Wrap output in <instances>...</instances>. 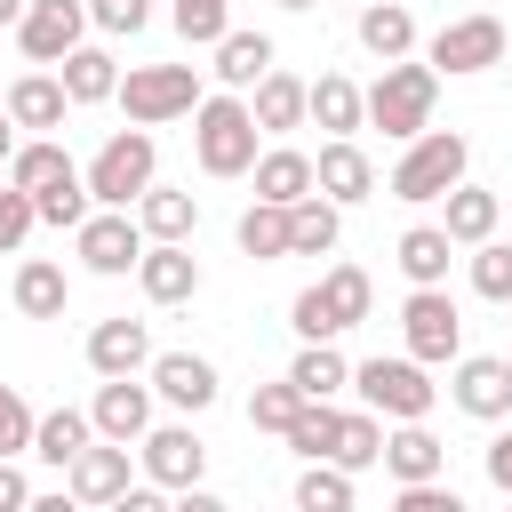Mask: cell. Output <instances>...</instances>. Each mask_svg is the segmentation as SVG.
I'll return each mask as SVG.
<instances>
[{"label": "cell", "mask_w": 512, "mask_h": 512, "mask_svg": "<svg viewBox=\"0 0 512 512\" xmlns=\"http://www.w3.org/2000/svg\"><path fill=\"white\" fill-rule=\"evenodd\" d=\"M432 96H440V72L432 64H384L376 88H368V128H384L392 144H416L432 128Z\"/></svg>", "instance_id": "6da1fadb"}, {"label": "cell", "mask_w": 512, "mask_h": 512, "mask_svg": "<svg viewBox=\"0 0 512 512\" xmlns=\"http://www.w3.org/2000/svg\"><path fill=\"white\" fill-rule=\"evenodd\" d=\"M256 112L240 104V96H200V112H192V152H200V168L208 176H248L256 168Z\"/></svg>", "instance_id": "7a4b0ae2"}, {"label": "cell", "mask_w": 512, "mask_h": 512, "mask_svg": "<svg viewBox=\"0 0 512 512\" xmlns=\"http://www.w3.org/2000/svg\"><path fill=\"white\" fill-rule=\"evenodd\" d=\"M464 168H472V144L456 136V128H424L408 152H400V168H392V200H448L456 184H464Z\"/></svg>", "instance_id": "3957f363"}, {"label": "cell", "mask_w": 512, "mask_h": 512, "mask_svg": "<svg viewBox=\"0 0 512 512\" xmlns=\"http://www.w3.org/2000/svg\"><path fill=\"white\" fill-rule=\"evenodd\" d=\"M152 168H160V144H152L144 128L104 136L96 160H88V192H96V208H136V200L152 192Z\"/></svg>", "instance_id": "277c9868"}, {"label": "cell", "mask_w": 512, "mask_h": 512, "mask_svg": "<svg viewBox=\"0 0 512 512\" xmlns=\"http://www.w3.org/2000/svg\"><path fill=\"white\" fill-rule=\"evenodd\" d=\"M120 112H128V128H160L176 112H200V72L192 64H136L120 80Z\"/></svg>", "instance_id": "5b68a950"}, {"label": "cell", "mask_w": 512, "mask_h": 512, "mask_svg": "<svg viewBox=\"0 0 512 512\" xmlns=\"http://www.w3.org/2000/svg\"><path fill=\"white\" fill-rule=\"evenodd\" d=\"M352 384H360V400L376 408V416H400V424H424L432 416V400H440V384L424 376V360H360L352 368Z\"/></svg>", "instance_id": "8992f818"}, {"label": "cell", "mask_w": 512, "mask_h": 512, "mask_svg": "<svg viewBox=\"0 0 512 512\" xmlns=\"http://www.w3.org/2000/svg\"><path fill=\"white\" fill-rule=\"evenodd\" d=\"M400 336H408V360H424V368L464 360V312H456V296H448V288H408Z\"/></svg>", "instance_id": "52a82bcc"}, {"label": "cell", "mask_w": 512, "mask_h": 512, "mask_svg": "<svg viewBox=\"0 0 512 512\" xmlns=\"http://www.w3.org/2000/svg\"><path fill=\"white\" fill-rule=\"evenodd\" d=\"M504 56H512V40H504L496 16H456V24H440L432 48H424L432 72H488V64H504Z\"/></svg>", "instance_id": "ba28073f"}, {"label": "cell", "mask_w": 512, "mask_h": 512, "mask_svg": "<svg viewBox=\"0 0 512 512\" xmlns=\"http://www.w3.org/2000/svg\"><path fill=\"white\" fill-rule=\"evenodd\" d=\"M72 240H80V264H88V272H104V280H120V272H136V264H144V224H136L128 208H96Z\"/></svg>", "instance_id": "9c48e42d"}, {"label": "cell", "mask_w": 512, "mask_h": 512, "mask_svg": "<svg viewBox=\"0 0 512 512\" xmlns=\"http://www.w3.org/2000/svg\"><path fill=\"white\" fill-rule=\"evenodd\" d=\"M136 456H144V480L152 488H200V472H208V440L192 424H152L136 440Z\"/></svg>", "instance_id": "30bf717a"}, {"label": "cell", "mask_w": 512, "mask_h": 512, "mask_svg": "<svg viewBox=\"0 0 512 512\" xmlns=\"http://www.w3.org/2000/svg\"><path fill=\"white\" fill-rule=\"evenodd\" d=\"M80 32H88V0H32L24 24H16V40H24L32 64H64L80 48Z\"/></svg>", "instance_id": "8fae6325"}, {"label": "cell", "mask_w": 512, "mask_h": 512, "mask_svg": "<svg viewBox=\"0 0 512 512\" xmlns=\"http://www.w3.org/2000/svg\"><path fill=\"white\" fill-rule=\"evenodd\" d=\"M448 400H456L464 416H480V424H504V416H512V360H496V352H472V360H456V384H448Z\"/></svg>", "instance_id": "7c38bea8"}, {"label": "cell", "mask_w": 512, "mask_h": 512, "mask_svg": "<svg viewBox=\"0 0 512 512\" xmlns=\"http://www.w3.org/2000/svg\"><path fill=\"white\" fill-rule=\"evenodd\" d=\"M312 192H320V200H336V208H360V200L376 192L368 152H360L352 136H328V144H320V160H312Z\"/></svg>", "instance_id": "4fadbf2b"}, {"label": "cell", "mask_w": 512, "mask_h": 512, "mask_svg": "<svg viewBox=\"0 0 512 512\" xmlns=\"http://www.w3.org/2000/svg\"><path fill=\"white\" fill-rule=\"evenodd\" d=\"M88 416H96V440H120V448H128V440L152 432V384H136V376H104Z\"/></svg>", "instance_id": "5bb4252c"}, {"label": "cell", "mask_w": 512, "mask_h": 512, "mask_svg": "<svg viewBox=\"0 0 512 512\" xmlns=\"http://www.w3.org/2000/svg\"><path fill=\"white\" fill-rule=\"evenodd\" d=\"M152 360H160V352H152V328H144V320L120 312V320H96V328H88V368H96V376H136V368H152Z\"/></svg>", "instance_id": "9a60e30c"}, {"label": "cell", "mask_w": 512, "mask_h": 512, "mask_svg": "<svg viewBox=\"0 0 512 512\" xmlns=\"http://www.w3.org/2000/svg\"><path fill=\"white\" fill-rule=\"evenodd\" d=\"M136 288H144L152 304H192V296H200V264H192V248H184V240H152L144 264H136Z\"/></svg>", "instance_id": "2e32d148"}, {"label": "cell", "mask_w": 512, "mask_h": 512, "mask_svg": "<svg viewBox=\"0 0 512 512\" xmlns=\"http://www.w3.org/2000/svg\"><path fill=\"white\" fill-rule=\"evenodd\" d=\"M248 112H256V128L264 136H288V128H304L312 120V80H296V72H264L256 80V96H248Z\"/></svg>", "instance_id": "e0dca14e"}, {"label": "cell", "mask_w": 512, "mask_h": 512, "mask_svg": "<svg viewBox=\"0 0 512 512\" xmlns=\"http://www.w3.org/2000/svg\"><path fill=\"white\" fill-rule=\"evenodd\" d=\"M64 488H72L80 504H112L120 488H136V480H128V448H120V440H88V448L72 456Z\"/></svg>", "instance_id": "ac0fdd59"}, {"label": "cell", "mask_w": 512, "mask_h": 512, "mask_svg": "<svg viewBox=\"0 0 512 512\" xmlns=\"http://www.w3.org/2000/svg\"><path fill=\"white\" fill-rule=\"evenodd\" d=\"M440 208H448V216H440V232H448L456 248H480V240H496V224H504V200H496L488 184H456Z\"/></svg>", "instance_id": "d6986e66"}, {"label": "cell", "mask_w": 512, "mask_h": 512, "mask_svg": "<svg viewBox=\"0 0 512 512\" xmlns=\"http://www.w3.org/2000/svg\"><path fill=\"white\" fill-rule=\"evenodd\" d=\"M152 392H160L168 408H192V416H200V408L216 400V368H208L200 352H160V360H152Z\"/></svg>", "instance_id": "ffe728a7"}, {"label": "cell", "mask_w": 512, "mask_h": 512, "mask_svg": "<svg viewBox=\"0 0 512 512\" xmlns=\"http://www.w3.org/2000/svg\"><path fill=\"white\" fill-rule=\"evenodd\" d=\"M256 200H272V208H296V200H312V152H288V144H272V152H256Z\"/></svg>", "instance_id": "44dd1931"}, {"label": "cell", "mask_w": 512, "mask_h": 512, "mask_svg": "<svg viewBox=\"0 0 512 512\" xmlns=\"http://www.w3.org/2000/svg\"><path fill=\"white\" fill-rule=\"evenodd\" d=\"M96 440V416L88 408H48L40 424H32V456L40 464H56V472H72V456Z\"/></svg>", "instance_id": "7402d4cb"}, {"label": "cell", "mask_w": 512, "mask_h": 512, "mask_svg": "<svg viewBox=\"0 0 512 512\" xmlns=\"http://www.w3.org/2000/svg\"><path fill=\"white\" fill-rule=\"evenodd\" d=\"M360 48H368L376 64H400V56L416 48V16H408L400 0H368V8H360Z\"/></svg>", "instance_id": "603a6c76"}, {"label": "cell", "mask_w": 512, "mask_h": 512, "mask_svg": "<svg viewBox=\"0 0 512 512\" xmlns=\"http://www.w3.org/2000/svg\"><path fill=\"white\" fill-rule=\"evenodd\" d=\"M64 112H72V96H64L56 72H24V80L8 88V120H16V128H64Z\"/></svg>", "instance_id": "cb8c5ba5"}, {"label": "cell", "mask_w": 512, "mask_h": 512, "mask_svg": "<svg viewBox=\"0 0 512 512\" xmlns=\"http://www.w3.org/2000/svg\"><path fill=\"white\" fill-rule=\"evenodd\" d=\"M64 304H72L64 264H48V256L16 264V312H24V320H64Z\"/></svg>", "instance_id": "d4e9b609"}, {"label": "cell", "mask_w": 512, "mask_h": 512, "mask_svg": "<svg viewBox=\"0 0 512 512\" xmlns=\"http://www.w3.org/2000/svg\"><path fill=\"white\" fill-rule=\"evenodd\" d=\"M56 80H64V96H72V104H104V96H120V64H112L104 48H88V40L56 64Z\"/></svg>", "instance_id": "484cf974"}, {"label": "cell", "mask_w": 512, "mask_h": 512, "mask_svg": "<svg viewBox=\"0 0 512 512\" xmlns=\"http://www.w3.org/2000/svg\"><path fill=\"white\" fill-rule=\"evenodd\" d=\"M136 224H144V240H192L200 200H192V192H176V184H152V192L136 200Z\"/></svg>", "instance_id": "4316f807"}, {"label": "cell", "mask_w": 512, "mask_h": 512, "mask_svg": "<svg viewBox=\"0 0 512 512\" xmlns=\"http://www.w3.org/2000/svg\"><path fill=\"white\" fill-rule=\"evenodd\" d=\"M448 256H456V240H448L440 224H408V232H400V272H408L416 288H448Z\"/></svg>", "instance_id": "83f0119b"}, {"label": "cell", "mask_w": 512, "mask_h": 512, "mask_svg": "<svg viewBox=\"0 0 512 512\" xmlns=\"http://www.w3.org/2000/svg\"><path fill=\"white\" fill-rule=\"evenodd\" d=\"M384 464H392V480L408 488V480H440V472H448V448H440L424 424H400V432L384 440Z\"/></svg>", "instance_id": "f1b7e54d"}, {"label": "cell", "mask_w": 512, "mask_h": 512, "mask_svg": "<svg viewBox=\"0 0 512 512\" xmlns=\"http://www.w3.org/2000/svg\"><path fill=\"white\" fill-rule=\"evenodd\" d=\"M208 72H216L224 88H256V80L272 72V40H264V32H224V40H216V64H208Z\"/></svg>", "instance_id": "f546056e"}, {"label": "cell", "mask_w": 512, "mask_h": 512, "mask_svg": "<svg viewBox=\"0 0 512 512\" xmlns=\"http://www.w3.org/2000/svg\"><path fill=\"white\" fill-rule=\"evenodd\" d=\"M312 120H320L328 136H352V128L368 120V88H352L344 72H320V80H312Z\"/></svg>", "instance_id": "4dcf8cb0"}, {"label": "cell", "mask_w": 512, "mask_h": 512, "mask_svg": "<svg viewBox=\"0 0 512 512\" xmlns=\"http://www.w3.org/2000/svg\"><path fill=\"white\" fill-rule=\"evenodd\" d=\"M288 384H296L304 400H336V392L352 384V360H344L336 344H304V352L288 360Z\"/></svg>", "instance_id": "1f68e13d"}, {"label": "cell", "mask_w": 512, "mask_h": 512, "mask_svg": "<svg viewBox=\"0 0 512 512\" xmlns=\"http://www.w3.org/2000/svg\"><path fill=\"white\" fill-rule=\"evenodd\" d=\"M336 232H344V208H336V200H320V192H312V200H296V208H288V248H296V256H328V248H336Z\"/></svg>", "instance_id": "d6a6232c"}, {"label": "cell", "mask_w": 512, "mask_h": 512, "mask_svg": "<svg viewBox=\"0 0 512 512\" xmlns=\"http://www.w3.org/2000/svg\"><path fill=\"white\" fill-rule=\"evenodd\" d=\"M328 464H344V472L384 464V416H376V408H344V424H336V456H328Z\"/></svg>", "instance_id": "836d02e7"}, {"label": "cell", "mask_w": 512, "mask_h": 512, "mask_svg": "<svg viewBox=\"0 0 512 512\" xmlns=\"http://www.w3.org/2000/svg\"><path fill=\"white\" fill-rule=\"evenodd\" d=\"M32 208H40V224H56V232H80V224L96 216V192H88V176L72 168V176H56L48 192H32Z\"/></svg>", "instance_id": "e575fe53"}, {"label": "cell", "mask_w": 512, "mask_h": 512, "mask_svg": "<svg viewBox=\"0 0 512 512\" xmlns=\"http://www.w3.org/2000/svg\"><path fill=\"white\" fill-rule=\"evenodd\" d=\"M336 424H344V408H328V400H304V408H296V424H288L280 440H288L304 464H328V456H336Z\"/></svg>", "instance_id": "d590c367"}, {"label": "cell", "mask_w": 512, "mask_h": 512, "mask_svg": "<svg viewBox=\"0 0 512 512\" xmlns=\"http://www.w3.org/2000/svg\"><path fill=\"white\" fill-rule=\"evenodd\" d=\"M240 256H256V264H280V256H296V248H288V208L256 200V208L240 216Z\"/></svg>", "instance_id": "8d00e7d4"}, {"label": "cell", "mask_w": 512, "mask_h": 512, "mask_svg": "<svg viewBox=\"0 0 512 512\" xmlns=\"http://www.w3.org/2000/svg\"><path fill=\"white\" fill-rule=\"evenodd\" d=\"M56 176H72V160H64V144H48V136H32V144H16V160H8V184H16V192H48Z\"/></svg>", "instance_id": "74e56055"}, {"label": "cell", "mask_w": 512, "mask_h": 512, "mask_svg": "<svg viewBox=\"0 0 512 512\" xmlns=\"http://www.w3.org/2000/svg\"><path fill=\"white\" fill-rule=\"evenodd\" d=\"M312 288L328 296V312H336L344 328H360V320H368V304H376V288H368V272H360V264H336V272H320Z\"/></svg>", "instance_id": "f35d334b"}, {"label": "cell", "mask_w": 512, "mask_h": 512, "mask_svg": "<svg viewBox=\"0 0 512 512\" xmlns=\"http://www.w3.org/2000/svg\"><path fill=\"white\" fill-rule=\"evenodd\" d=\"M296 512H352V472H344V464H304Z\"/></svg>", "instance_id": "ab89813d"}, {"label": "cell", "mask_w": 512, "mask_h": 512, "mask_svg": "<svg viewBox=\"0 0 512 512\" xmlns=\"http://www.w3.org/2000/svg\"><path fill=\"white\" fill-rule=\"evenodd\" d=\"M168 16H176V32L192 48H216L232 32V0H168Z\"/></svg>", "instance_id": "60d3db41"}, {"label": "cell", "mask_w": 512, "mask_h": 512, "mask_svg": "<svg viewBox=\"0 0 512 512\" xmlns=\"http://www.w3.org/2000/svg\"><path fill=\"white\" fill-rule=\"evenodd\" d=\"M296 408H304V392H296L288 376L248 392V424H256V432H288V424H296Z\"/></svg>", "instance_id": "b9f144b4"}, {"label": "cell", "mask_w": 512, "mask_h": 512, "mask_svg": "<svg viewBox=\"0 0 512 512\" xmlns=\"http://www.w3.org/2000/svg\"><path fill=\"white\" fill-rule=\"evenodd\" d=\"M472 288H480L488 304H512V240H480V256H472Z\"/></svg>", "instance_id": "7bdbcfd3"}, {"label": "cell", "mask_w": 512, "mask_h": 512, "mask_svg": "<svg viewBox=\"0 0 512 512\" xmlns=\"http://www.w3.org/2000/svg\"><path fill=\"white\" fill-rule=\"evenodd\" d=\"M288 328H296L304 344H336V336H344V320L328 312V296H320V288H304V296L288 304Z\"/></svg>", "instance_id": "ee69618b"}, {"label": "cell", "mask_w": 512, "mask_h": 512, "mask_svg": "<svg viewBox=\"0 0 512 512\" xmlns=\"http://www.w3.org/2000/svg\"><path fill=\"white\" fill-rule=\"evenodd\" d=\"M32 224H40V208H32V192H16V184H0V256H16V248L32 240Z\"/></svg>", "instance_id": "f6af8a7d"}, {"label": "cell", "mask_w": 512, "mask_h": 512, "mask_svg": "<svg viewBox=\"0 0 512 512\" xmlns=\"http://www.w3.org/2000/svg\"><path fill=\"white\" fill-rule=\"evenodd\" d=\"M32 424H40V416L24 408V392L0 384V456H24V448H32Z\"/></svg>", "instance_id": "bcb514c9"}, {"label": "cell", "mask_w": 512, "mask_h": 512, "mask_svg": "<svg viewBox=\"0 0 512 512\" xmlns=\"http://www.w3.org/2000/svg\"><path fill=\"white\" fill-rule=\"evenodd\" d=\"M88 24L96 32H144L152 24V0H88Z\"/></svg>", "instance_id": "7dc6e473"}, {"label": "cell", "mask_w": 512, "mask_h": 512, "mask_svg": "<svg viewBox=\"0 0 512 512\" xmlns=\"http://www.w3.org/2000/svg\"><path fill=\"white\" fill-rule=\"evenodd\" d=\"M392 512H464V496H456L448 480H408V488L392 496Z\"/></svg>", "instance_id": "c3c4849f"}, {"label": "cell", "mask_w": 512, "mask_h": 512, "mask_svg": "<svg viewBox=\"0 0 512 512\" xmlns=\"http://www.w3.org/2000/svg\"><path fill=\"white\" fill-rule=\"evenodd\" d=\"M104 512H176V496H160V488H120Z\"/></svg>", "instance_id": "681fc988"}, {"label": "cell", "mask_w": 512, "mask_h": 512, "mask_svg": "<svg viewBox=\"0 0 512 512\" xmlns=\"http://www.w3.org/2000/svg\"><path fill=\"white\" fill-rule=\"evenodd\" d=\"M24 504H32V488H24L16 456H0V512H24Z\"/></svg>", "instance_id": "f907efd6"}, {"label": "cell", "mask_w": 512, "mask_h": 512, "mask_svg": "<svg viewBox=\"0 0 512 512\" xmlns=\"http://www.w3.org/2000/svg\"><path fill=\"white\" fill-rule=\"evenodd\" d=\"M488 480L512 496V432H496V440H488Z\"/></svg>", "instance_id": "816d5d0a"}, {"label": "cell", "mask_w": 512, "mask_h": 512, "mask_svg": "<svg viewBox=\"0 0 512 512\" xmlns=\"http://www.w3.org/2000/svg\"><path fill=\"white\" fill-rule=\"evenodd\" d=\"M24 512H88V504H80V496H72V488H48V496H32V504H24Z\"/></svg>", "instance_id": "f5cc1de1"}, {"label": "cell", "mask_w": 512, "mask_h": 512, "mask_svg": "<svg viewBox=\"0 0 512 512\" xmlns=\"http://www.w3.org/2000/svg\"><path fill=\"white\" fill-rule=\"evenodd\" d=\"M176 512H232V504L208 496V488H176Z\"/></svg>", "instance_id": "db71d44e"}, {"label": "cell", "mask_w": 512, "mask_h": 512, "mask_svg": "<svg viewBox=\"0 0 512 512\" xmlns=\"http://www.w3.org/2000/svg\"><path fill=\"white\" fill-rule=\"evenodd\" d=\"M0 160H16V120H8V104H0Z\"/></svg>", "instance_id": "11a10c76"}, {"label": "cell", "mask_w": 512, "mask_h": 512, "mask_svg": "<svg viewBox=\"0 0 512 512\" xmlns=\"http://www.w3.org/2000/svg\"><path fill=\"white\" fill-rule=\"evenodd\" d=\"M24 8H32V0H0V24H24Z\"/></svg>", "instance_id": "9f6ffc18"}, {"label": "cell", "mask_w": 512, "mask_h": 512, "mask_svg": "<svg viewBox=\"0 0 512 512\" xmlns=\"http://www.w3.org/2000/svg\"><path fill=\"white\" fill-rule=\"evenodd\" d=\"M280 8H296V16H304V8H320V0H280Z\"/></svg>", "instance_id": "6f0895ef"}, {"label": "cell", "mask_w": 512, "mask_h": 512, "mask_svg": "<svg viewBox=\"0 0 512 512\" xmlns=\"http://www.w3.org/2000/svg\"><path fill=\"white\" fill-rule=\"evenodd\" d=\"M504 72H512V56H504Z\"/></svg>", "instance_id": "680465c9"}, {"label": "cell", "mask_w": 512, "mask_h": 512, "mask_svg": "<svg viewBox=\"0 0 512 512\" xmlns=\"http://www.w3.org/2000/svg\"><path fill=\"white\" fill-rule=\"evenodd\" d=\"M504 512H512V504H504Z\"/></svg>", "instance_id": "91938a15"}]
</instances>
